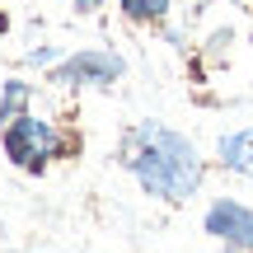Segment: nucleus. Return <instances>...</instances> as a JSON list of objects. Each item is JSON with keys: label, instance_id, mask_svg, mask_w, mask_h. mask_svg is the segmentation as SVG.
<instances>
[{"label": "nucleus", "instance_id": "8", "mask_svg": "<svg viewBox=\"0 0 253 253\" xmlns=\"http://www.w3.org/2000/svg\"><path fill=\"white\" fill-rule=\"evenodd\" d=\"M61 56L66 52H56V47H33V52H24V66H47V71H52Z\"/></svg>", "mask_w": 253, "mask_h": 253}, {"label": "nucleus", "instance_id": "3", "mask_svg": "<svg viewBox=\"0 0 253 253\" xmlns=\"http://www.w3.org/2000/svg\"><path fill=\"white\" fill-rule=\"evenodd\" d=\"M126 75V61L113 47H80V52H66L61 61L47 71V80L56 89H108Z\"/></svg>", "mask_w": 253, "mask_h": 253}, {"label": "nucleus", "instance_id": "4", "mask_svg": "<svg viewBox=\"0 0 253 253\" xmlns=\"http://www.w3.org/2000/svg\"><path fill=\"white\" fill-rule=\"evenodd\" d=\"M202 230L225 253H253V207L239 197H216L202 211Z\"/></svg>", "mask_w": 253, "mask_h": 253}, {"label": "nucleus", "instance_id": "2", "mask_svg": "<svg viewBox=\"0 0 253 253\" xmlns=\"http://www.w3.org/2000/svg\"><path fill=\"white\" fill-rule=\"evenodd\" d=\"M66 145H71L66 131L52 118L33 113V108H28L24 118H14V122L0 126V155H5L19 173H47L66 155Z\"/></svg>", "mask_w": 253, "mask_h": 253}, {"label": "nucleus", "instance_id": "6", "mask_svg": "<svg viewBox=\"0 0 253 253\" xmlns=\"http://www.w3.org/2000/svg\"><path fill=\"white\" fill-rule=\"evenodd\" d=\"M28 108H33V84L19 80V75H9V80L0 84V126L14 122V118H24Z\"/></svg>", "mask_w": 253, "mask_h": 253}, {"label": "nucleus", "instance_id": "9", "mask_svg": "<svg viewBox=\"0 0 253 253\" xmlns=\"http://www.w3.org/2000/svg\"><path fill=\"white\" fill-rule=\"evenodd\" d=\"M71 5L80 9V14H94V9H103V5H108V0H71Z\"/></svg>", "mask_w": 253, "mask_h": 253}, {"label": "nucleus", "instance_id": "5", "mask_svg": "<svg viewBox=\"0 0 253 253\" xmlns=\"http://www.w3.org/2000/svg\"><path fill=\"white\" fill-rule=\"evenodd\" d=\"M216 164L235 178L253 183V126H239V131H225L216 141Z\"/></svg>", "mask_w": 253, "mask_h": 253}, {"label": "nucleus", "instance_id": "1", "mask_svg": "<svg viewBox=\"0 0 253 253\" xmlns=\"http://www.w3.org/2000/svg\"><path fill=\"white\" fill-rule=\"evenodd\" d=\"M118 160L122 169L136 178V188L145 197L164 202V207H183L188 197H197L207 183V160H202L197 141L173 126L145 118L131 122L118 141Z\"/></svg>", "mask_w": 253, "mask_h": 253}, {"label": "nucleus", "instance_id": "7", "mask_svg": "<svg viewBox=\"0 0 253 253\" xmlns=\"http://www.w3.org/2000/svg\"><path fill=\"white\" fill-rule=\"evenodd\" d=\"M126 24H164L173 9V0H118Z\"/></svg>", "mask_w": 253, "mask_h": 253}]
</instances>
